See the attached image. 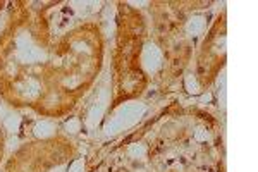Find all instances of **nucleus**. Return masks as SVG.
<instances>
[{
	"mask_svg": "<svg viewBox=\"0 0 258 172\" xmlns=\"http://www.w3.org/2000/svg\"><path fill=\"white\" fill-rule=\"evenodd\" d=\"M55 2H16L0 35V96L43 117L68 116L103 67L105 40L97 23L53 38L47 11Z\"/></svg>",
	"mask_w": 258,
	"mask_h": 172,
	"instance_id": "nucleus-1",
	"label": "nucleus"
},
{
	"mask_svg": "<svg viewBox=\"0 0 258 172\" xmlns=\"http://www.w3.org/2000/svg\"><path fill=\"white\" fill-rule=\"evenodd\" d=\"M150 26L143 12L127 2L117 4V36L114 50V103L140 98L148 86V74L143 67V50Z\"/></svg>",
	"mask_w": 258,
	"mask_h": 172,
	"instance_id": "nucleus-2",
	"label": "nucleus"
},
{
	"mask_svg": "<svg viewBox=\"0 0 258 172\" xmlns=\"http://www.w3.org/2000/svg\"><path fill=\"white\" fill-rule=\"evenodd\" d=\"M197 2H152L153 38L162 48L167 64L164 66V79L172 81L184 73L193 57V43L186 35L189 12L197 9Z\"/></svg>",
	"mask_w": 258,
	"mask_h": 172,
	"instance_id": "nucleus-3",
	"label": "nucleus"
},
{
	"mask_svg": "<svg viewBox=\"0 0 258 172\" xmlns=\"http://www.w3.org/2000/svg\"><path fill=\"white\" fill-rule=\"evenodd\" d=\"M76 153V143L64 134L33 140L11 155L4 172H50L68 163Z\"/></svg>",
	"mask_w": 258,
	"mask_h": 172,
	"instance_id": "nucleus-4",
	"label": "nucleus"
},
{
	"mask_svg": "<svg viewBox=\"0 0 258 172\" xmlns=\"http://www.w3.org/2000/svg\"><path fill=\"white\" fill-rule=\"evenodd\" d=\"M227 12L222 9L205 33L195 59V76L200 90H209L227 61Z\"/></svg>",
	"mask_w": 258,
	"mask_h": 172,
	"instance_id": "nucleus-5",
	"label": "nucleus"
},
{
	"mask_svg": "<svg viewBox=\"0 0 258 172\" xmlns=\"http://www.w3.org/2000/svg\"><path fill=\"white\" fill-rule=\"evenodd\" d=\"M4 150H6V138H4V131L0 128V162L4 158Z\"/></svg>",
	"mask_w": 258,
	"mask_h": 172,
	"instance_id": "nucleus-6",
	"label": "nucleus"
},
{
	"mask_svg": "<svg viewBox=\"0 0 258 172\" xmlns=\"http://www.w3.org/2000/svg\"><path fill=\"white\" fill-rule=\"evenodd\" d=\"M4 7H6V2H2V0H0V12H2Z\"/></svg>",
	"mask_w": 258,
	"mask_h": 172,
	"instance_id": "nucleus-7",
	"label": "nucleus"
}]
</instances>
